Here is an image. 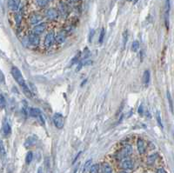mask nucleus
<instances>
[{"mask_svg":"<svg viewBox=\"0 0 174 173\" xmlns=\"http://www.w3.org/2000/svg\"><path fill=\"white\" fill-rule=\"evenodd\" d=\"M10 73H11L13 79L16 80V82L19 85V86L21 87L22 89L27 87L26 84H25V80H24V77H23V75H22V73H21V72L19 71L18 68H17L16 66H13L11 68Z\"/></svg>","mask_w":174,"mask_h":173,"instance_id":"obj_1","label":"nucleus"},{"mask_svg":"<svg viewBox=\"0 0 174 173\" xmlns=\"http://www.w3.org/2000/svg\"><path fill=\"white\" fill-rule=\"evenodd\" d=\"M132 147L130 145H126L119 151L118 154V159L123 160L125 158H127L132 155Z\"/></svg>","mask_w":174,"mask_h":173,"instance_id":"obj_2","label":"nucleus"},{"mask_svg":"<svg viewBox=\"0 0 174 173\" xmlns=\"http://www.w3.org/2000/svg\"><path fill=\"white\" fill-rule=\"evenodd\" d=\"M55 42V33L53 31H50L46 34L44 41V45L45 48H50L53 43Z\"/></svg>","mask_w":174,"mask_h":173,"instance_id":"obj_3","label":"nucleus"},{"mask_svg":"<svg viewBox=\"0 0 174 173\" xmlns=\"http://www.w3.org/2000/svg\"><path fill=\"white\" fill-rule=\"evenodd\" d=\"M53 123L58 129H62L65 124V120L63 116L59 113H56L53 116Z\"/></svg>","mask_w":174,"mask_h":173,"instance_id":"obj_4","label":"nucleus"},{"mask_svg":"<svg viewBox=\"0 0 174 173\" xmlns=\"http://www.w3.org/2000/svg\"><path fill=\"white\" fill-rule=\"evenodd\" d=\"M58 11L62 17H66L69 15V7L65 3L60 2L58 5Z\"/></svg>","mask_w":174,"mask_h":173,"instance_id":"obj_5","label":"nucleus"},{"mask_svg":"<svg viewBox=\"0 0 174 173\" xmlns=\"http://www.w3.org/2000/svg\"><path fill=\"white\" fill-rule=\"evenodd\" d=\"M45 17L50 20H56L58 17V11L54 8H50L45 10Z\"/></svg>","mask_w":174,"mask_h":173,"instance_id":"obj_6","label":"nucleus"},{"mask_svg":"<svg viewBox=\"0 0 174 173\" xmlns=\"http://www.w3.org/2000/svg\"><path fill=\"white\" fill-rule=\"evenodd\" d=\"M27 41L29 44H31L33 46H38L40 44V38L38 35H36L34 33H31L27 37Z\"/></svg>","mask_w":174,"mask_h":173,"instance_id":"obj_7","label":"nucleus"},{"mask_svg":"<svg viewBox=\"0 0 174 173\" xmlns=\"http://www.w3.org/2000/svg\"><path fill=\"white\" fill-rule=\"evenodd\" d=\"M46 30V24L45 23H41V24H38L33 27L32 30V33L36 34V35H40L43 32H45Z\"/></svg>","mask_w":174,"mask_h":173,"instance_id":"obj_8","label":"nucleus"},{"mask_svg":"<svg viewBox=\"0 0 174 173\" xmlns=\"http://www.w3.org/2000/svg\"><path fill=\"white\" fill-rule=\"evenodd\" d=\"M134 167V164L131 159L128 158H125L123 159L122 163H121V168L125 171H130L132 170Z\"/></svg>","mask_w":174,"mask_h":173,"instance_id":"obj_9","label":"nucleus"},{"mask_svg":"<svg viewBox=\"0 0 174 173\" xmlns=\"http://www.w3.org/2000/svg\"><path fill=\"white\" fill-rule=\"evenodd\" d=\"M20 2H21V0H8L9 9L13 12L17 11L19 9V6H20Z\"/></svg>","mask_w":174,"mask_h":173,"instance_id":"obj_10","label":"nucleus"},{"mask_svg":"<svg viewBox=\"0 0 174 173\" xmlns=\"http://www.w3.org/2000/svg\"><path fill=\"white\" fill-rule=\"evenodd\" d=\"M29 20H30V24H32V25H36L38 24L41 20H42V16L38 13H32L31 14L30 17H29Z\"/></svg>","mask_w":174,"mask_h":173,"instance_id":"obj_11","label":"nucleus"},{"mask_svg":"<svg viewBox=\"0 0 174 173\" xmlns=\"http://www.w3.org/2000/svg\"><path fill=\"white\" fill-rule=\"evenodd\" d=\"M2 131H3V134L4 136H9L11 132V128H10V125L8 122L7 119H3V126H2Z\"/></svg>","mask_w":174,"mask_h":173,"instance_id":"obj_12","label":"nucleus"},{"mask_svg":"<svg viewBox=\"0 0 174 173\" xmlns=\"http://www.w3.org/2000/svg\"><path fill=\"white\" fill-rule=\"evenodd\" d=\"M37 139H38L37 136H31V137H29V138L25 140V142H24V146H25L26 148H29V147L33 146V145L36 144Z\"/></svg>","mask_w":174,"mask_h":173,"instance_id":"obj_13","label":"nucleus"},{"mask_svg":"<svg viewBox=\"0 0 174 173\" xmlns=\"http://www.w3.org/2000/svg\"><path fill=\"white\" fill-rule=\"evenodd\" d=\"M137 148H138V151L139 154H144L145 152V144L144 140H142V139L138 140Z\"/></svg>","mask_w":174,"mask_h":173,"instance_id":"obj_14","label":"nucleus"},{"mask_svg":"<svg viewBox=\"0 0 174 173\" xmlns=\"http://www.w3.org/2000/svg\"><path fill=\"white\" fill-rule=\"evenodd\" d=\"M66 39V34L63 31L59 32L56 37H55V41L58 43V44H63Z\"/></svg>","mask_w":174,"mask_h":173,"instance_id":"obj_15","label":"nucleus"},{"mask_svg":"<svg viewBox=\"0 0 174 173\" xmlns=\"http://www.w3.org/2000/svg\"><path fill=\"white\" fill-rule=\"evenodd\" d=\"M28 113L31 117H39L41 115V111L39 109H37V108H29L28 109Z\"/></svg>","mask_w":174,"mask_h":173,"instance_id":"obj_16","label":"nucleus"},{"mask_svg":"<svg viewBox=\"0 0 174 173\" xmlns=\"http://www.w3.org/2000/svg\"><path fill=\"white\" fill-rule=\"evenodd\" d=\"M6 158V151L4 148V145L3 144V141L0 138V158L2 159V161H3Z\"/></svg>","mask_w":174,"mask_h":173,"instance_id":"obj_17","label":"nucleus"},{"mask_svg":"<svg viewBox=\"0 0 174 173\" xmlns=\"http://www.w3.org/2000/svg\"><path fill=\"white\" fill-rule=\"evenodd\" d=\"M150 79H151V74L149 71H145L143 76V82L145 84V85H148L150 83Z\"/></svg>","mask_w":174,"mask_h":173,"instance_id":"obj_18","label":"nucleus"},{"mask_svg":"<svg viewBox=\"0 0 174 173\" xmlns=\"http://www.w3.org/2000/svg\"><path fill=\"white\" fill-rule=\"evenodd\" d=\"M22 8L19 10V11L17 13V15H16V18H15V20H16V24H17V27H19L20 26V24H21V23H22Z\"/></svg>","mask_w":174,"mask_h":173,"instance_id":"obj_19","label":"nucleus"},{"mask_svg":"<svg viewBox=\"0 0 174 173\" xmlns=\"http://www.w3.org/2000/svg\"><path fill=\"white\" fill-rule=\"evenodd\" d=\"M102 172L103 173H112V169H111V167L108 165V164H106V163H104V164H103L102 165Z\"/></svg>","mask_w":174,"mask_h":173,"instance_id":"obj_20","label":"nucleus"},{"mask_svg":"<svg viewBox=\"0 0 174 173\" xmlns=\"http://www.w3.org/2000/svg\"><path fill=\"white\" fill-rule=\"evenodd\" d=\"M157 158H158V155H157V154H152V155L149 156L148 158H147V164L150 165H153V164L155 163Z\"/></svg>","mask_w":174,"mask_h":173,"instance_id":"obj_21","label":"nucleus"},{"mask_svg":"<svg viewBox=\"0 0 174 173\" xmlns=\"http://www.w3.org/2000/svg\"><path fill=\"white\" fill-rule=\"evenodd\" d=\"M35 2H36V3H37L39 7H41V8L46 7V6L48 5V3H49L48 0H35Z\"/></svg>","mask_w":174,"mask_h":173,"instance_id":"obj_22","label":"nucleus"},{"mask_svg":"<svg viewBox=\"0 0 174 173\" xmlns=\"http://www.w3.org/2000/svg\"><path fill=\"white\" fill-rule=\"evenodd\" d=\"M32 159H33V154H32V152H31V151L27 152L26 157H25V163H26L27 165H30V164L31 163Z\"/></svg>","mask_w":174,"mask_h":173,"instance_id":"obj_23","label":"nucleus"},{"mask_svg":"<svg viewBox=\"0 0 174 173\" xmlns=\"http://www.w3.org/2000/svg\"><path fill=\"white\" fill-rule=\"evenodd\" d=\"M99 171V165L97 164H95L93 165H90V173H98Z\"/></svg>","mask_w":174,"mask_h":173,"instance_id":"obj_24","label":"nucleus"},{"mask_svg":"<svg viewBox=\"0 0 174 173\" xmlns=\"http://www.w3.org/2000/svg\"><path fill=\"white\" fill-rule=\"evenodd\" d=\"M167 99H168V102H169V104H170L171 111L173 112V99H172V97H171V94H170L169 90H167Z\"/></svg>","mask_w":174,"mask_h":173,"instance_id":"obj_25","label":"nucleus"},{"mask_svg":"<svg viewBox=\"0 0 174 173\" xmlns=\"http://www.w3.org/2000/svg\"><path fill=\"white\" fill-rule=\"evenodd\" d=\"M139 49V43L138 41H134L132 44V51L136 52V51H138Z\"/></svg>","mask_w":174,"mask_h":173,"instance_id":"obj_26","label":"nucleus"},{"mask_svg":"<svg viewBox=\"0 0 174 173\" xmlns=\"http://www.w3.org/2000/svg\"><path fill=\"white\" fill-rule=\"evenodd\" d=\"M45 168H46V172H47V173H49V171H50V169H51V163H50V158H49L48 157L45 158Z\"/></svg>","mask_w":174,"mask_h":173,"instance_id":"obj_27","label":"nucleus"},{"mask_svg":"<svg viewBox=\"0 0 174 173\" xmlns=\"http://www.w3.org/2000/svg\"><path fill=\"white\" fill-rule=\"evenodd\" d=\"M104 35H105V31H104V28H102V29H101V31H100V35H99V40H98L99 44H102V43H103L104 38Z\"/></svg>","mask_w":174,"mask_h":173,"instance_id":"obj_28","label":"nucleus"},{"mask_svg":"<svg viewBox=\"0 0 174 173\" xmlns=\"http://www.w3.org/2000/svg\"><path fill=\"white\" fill-rule=\"evenodd\" d=\"M127 40H128V32H127V31H125L123 33V46L124 47L125 46Z\"/></svg>","mask_w":174,"mask_h":173,"instance_id":"obj_29","label":"nucleus"},{"mask_svg":"<svg viewBox=\"0 0 174 173\" xmlns=\"http://www.w3.org/2000/svg\"><path fill=\"white\" fill-rule=\"evenodd\" d=\"M6 106V101L3 96L0 95V109H3Z\"/></svg>","mask_w":174,"mask_h":173,"instance_id":"obj_30","label":"nucleus"},{"mask_svg":"<svg viewBox=\"0 0 174 173\" xmlns=\"http://www.w3.org/2000/svg\"><path fill=\"white\" fill-rule=\"evenodd\" d=\"M91 159H89V160H87L86 162V164H85V166H84V169H83V172H86L87 171V169L89 168V167H90V165H91Z\"/></svg>","mask_w":174,"mask_h":173,"instance_id":"obj_31","label":"nucleus"},{"mask_svg":"<svg viewBox=\"0 0 174 173\" xmlns=\"http://www.w3.org/2000/svg\"><path fill=\"white\" fill-rule=\"evenodd\" d=\"M157 121H158V124H159V125L161 127V128H163V124H162V121H161V118H160V115H159V113L158 112L157 113Z\"/></svg>","mask_w":174,"mask_h":173,"instance_id":"obj_32","label":"nucleus"},{"mask_svg":"<svg viewBox=\"0 0 174 173\" xmlns=\"http://www.w3.org/2000/svg\"><path fill=\"white\" fill-rule=\"evenodd\" d=\"M94 34H95V30H91V31H90V34H89V37H88V38H89V42H91Z\"/></svg>","mask_w":174,"mask_h":173,"instance_id":"obj_33","label":"nucleus"},{"mask_svg":"<svg viewBox=\"0 0 174 173\" xmlns=\"http://www.w3.org/2000/svg\"><path fill=\"white\" fill-rule=\"evenodd\" d=\"M157 173H167V172L165 169H163V168H159L157 170Z\"/></svg>","mask_w":174,"mask_h":173,"instance_id":"obj_34","label":"nucleus"},{"mask_svg":"<svg viewBox=\"0 0 174 173\" xmlns=\"http://www.w3.org/2000/svg\"><path fill=\"white\" fill-rule=\"evenodd\" d=\"M143 111H144V109H143V104H141L139 108V113L140 115H143Z\"/></svg>","mask_w":174,"mask_h":173,"instance_id":"obj_35","label":"nucleus"},{"mask_svg":"<svg viewBox=\"0 0 174 173\" xmlns=\"http://www.w3.org/2000/svg\"><path fill=\"white\" fill-rule=\"evenodd\" d=\"M37 173H44V169H43V167H42V166L38 167Z\"/></svg>","mask_w":174,"mask_h":173,"instance_id":"obj_36","label":"nucleus"},{"mask_svg":"<svg viewBox=\"0 0 174 173\" xmlns=\"http://www.w3.org/2000/svg\"><path fill=\"white\" fill-rule=\"evenodd\" d=\"M80 154H81V151H80V152H79V154H78V155H77V156H76V158H75V159H74V161H73V164H74V163H75V162H76V161H77V159H78V158H79V156H80Z\"/></svg>","mask_w":174,"mask_h":173,"instance_id":"obj_37","label":"nucleus"},{"mask_svg":"<svg viewBox=\"0 0 174 173\" xmlns=\"http://www.w3.org/2000/svg\"><path fill=\"white\" fill-rule=\"evenodd\" d=\"M79 1H80V0H72V2H73V3H77Z\"/></svg>","mask_w":174,"mask_h":173,"instance_id":"obj_38","label":"nucleus"},{"mask_svg":"<svg viewBox=\"0 0 174 173\" xmlns=\"http://www.w3.org/2000/svg\"><path fill=\"white\" fill-rule=\"evenodd\" d=\"M77 171H78V168H76V169H75V171L73 172V173H77Z\"/></svg>","mask_w":174,"mask_h":173,"instance_id":"obj_39","label":"nucleus"},{"mask_svg":"<svg viewBox=\"0 0 174 173\" xmlns=\"http://www.w3.org/2000/svg\"><path fill=\"white\" fill-rule=\"evenodd\" d=\"M119 173H128V172H121Z\"/></svg>","mask_w":174,"mask_h":173,"instance_id":"obj_40","label":"nucleus"},{"mask_svg":"<svg viewBox=\"0 0 174 173\" xmlns=\"http://www.w3.org/2000/svg\"><path fill=\"white\" fill-rule=\"evenodd\" d=\"M48 1H52V0H48Z\"/></svg>","mask_w":174,"mask_h":173,"instance_id":"obj_41","label":"nucleus"},{"mask_svg":"<svg viewBox=\"0 0 174 173\" xmlns=\"http://www.w3.org/2000/svg\"><path fill=\"white\" fill-rule=\"evenodd\" d=\"M130 1H132V0H130Z\"/></svg>","mask_w":174,"mask_h":173,"instance_id":"obj_42","label":"nucleus"}]
</instances>
